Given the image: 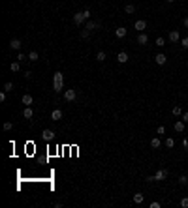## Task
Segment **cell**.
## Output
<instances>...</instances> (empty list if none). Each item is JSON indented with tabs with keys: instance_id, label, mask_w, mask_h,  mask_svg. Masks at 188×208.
Returning a JSON list of instances; mask_svg holds the SVG:
<instances>
[{
	"instance_id": "obj_1",
	"label": "cell",
	"mask_w": 188,
	"mask_h": 208,
	"mask_svg": "<svg viewBox=\"0 0 188 208\" xmlns=\"http://www.w3.org/2000/svg\"><path fill=\"white\" fill-rule=\"evenodd\" d=\"M53 90L57 92V94L64 92V73L62 71H57V73L53 75Z\"/></svg>"
},
{
	"instance_id": "obj_2",
	"label": "cell",
	"mask_w": 188,
	"mask_h": 208,
	"mask_svg": "<svg viewBox=\"0 0 188 208\" xmlns=\"http://www.w3.org/2000/svg\"><path fill=\"white\" fill-rule=\"evenodd\" d=\"M71 21H74V25H75V26H81L83 23L87 21V15H85V11H77V13H74Z\"/></svg>"
},
{
	"instance_id": "obj_3",
	"label": "cell",
	"mask_w": 188,
	"mask_h": 208,
	"mask_svg": "<svg viewBox=\"0 0 188 208\" xmlns=\"http://www.w3.org/2000/svg\"><path fill=\"white\" fill-rule=\"evenodd\" d=\"M64 99H66V101H75V99H77V90L75 88L64 90Z\"/></svg>"
},
{
	"instance_id": "obj_4",
	"label": "cell",
	"mask_w": 188,
	"mask_h": 208,
	"mask_svg": "<svg viewBox=\"0 0 188 208\" xmlns=\"http://www.w3.org/2000/svg\"><path fill=\"white\" fill-rule=\"evenodd\" d=\"M167 39H169L171 43L181 41V34H179V30H169V34H167Z\"/></svg>"
},
{
	"instance_id": "obj_5",
	"label": "cell",
	"mask_w": 188,
	"mask_h": 208,
	"mask_svg": "<svg viewBox=\"0 0 188 208\" xmlns=\"http://www.w3.org/2000/svg\"><path fill=\"white\" fill-rule=\"evenodd\" d=\"M185 127H186V122H185V120H177V122H175L173 124V129L175 131H177V133H182V131H185Z\"/></svg>"
},
{
	"instance_id": "obj_6",
	"label": "cell",
	"mask_w": 188,
	"mask_h": 208,
	"mask_svg": "<svg viewBox=\"0 0 188 208\" xmlns=\"http://www.w3.org/2000/svg\"><path fill=\"white\" fill-rule=\"evenodd\" d=\"M166 178H167V171L166 169H158L156 174H154V180H156V182H162V180H166Z\"/></svg>"
},
{
	"instance_id": "obj_7",
	"label": "cell",
	"mask_w": 188,
	"mask_h": 208,
	"mask_svg": "<svg viewBox=\"0 0 188 208\" xmlns=\"http://www.w3.org/2000/svg\"><path fill=\"white\" fill-rule=\"evenodd\" d=\"M42 139L43 141H53L55 139V131L53 129H43L42 131Z\"/></svg>"
},
{
	"instance_id": "obj_8",
	"label": "cell",
	"mask_w": 188,
	"mask_h": 208,
	"mask_svg": "<svg viewBox=\"0 0 188 208\" xmlns=\"http://www.w3.org/2000/svg\"><path fill=\"white\" fill-rule=\"evenodd\" d=\"M137 43L139 45H147V43H149V36H147L145 32H139L137 34Z\"/></svg>"
},
{
	"instance_id": "obj_9",
	"label": "cell",
	"mask_w": 188,
	"mask_h": 208,
	"mask_svg": "<svg viewBox=\"0 0 188 208\" xmlns=\"http://www.w3.org/2000/svg\"><path fill=\"white\" fill-rule=\"evenodd\" d=\"M154 62H156L158 66H164V64L167 62V56H166V54H164V53H158L156 56H154Z\"/></svg>"
},
{
	"instance_id": "obj_10",
	"label": "cell",
	"mask_w": 188,
	"mask_h": 208,
	"mask_svg": "<svg viewBox=\"0 0 188 208\" xmlns=\"http://www.w3.org/2000/svg\"><path fill=\"white\" fill-rule=\"evenodd\" d=\"M128 60H130V58H128V53H126V51H121V53L117 54V62H119V64H126Z\"/></svg>"
},
{
	"instance_id": "obj_11",
	"label": "cell",
	"mask_w": 188,
	"mask_h": 208,
	"mask_svg": "<svg viewBox=\"0 0 188 208\" xmlns=\"http://www.w3.org/2000/svg\"><path fill=\"white\" fill-rule=\"evenodd\" d=\"M21 101H23V105H25V107H28V105H32V103H34V98H32L30 94H23Z\"/></svg>"
},
{
	"instance_id": "obj_12",
	"label": "cell",
	"mask_w": 188,
	"mask_h": 208,
	"mask_svg": "<svg viewBox=\"0 0 188 208\" xmlns=\"http://www.w3.org/2000/svg\"><path fill=\"white\" fill-rule=\"evenodd\" d=\"M134 28H135V30H139V32H143V30L147 28V21H143V19H139V21H135Z\"/></svg>"
},
{
	"instance_id": "obj_13",
	"label": "cell",
	"mask_w": 188,
	"mask_h": 208,
	"mask_svg": "<svg viewBox=\"0 0 188 208\" xmlns=\"http://www.w3.org/2000/svg\"><path fill=\"white\" fill-rule=\"evenodd\" d=\"M126 34H128V30L124 28V26H119L117 30H115V36H117L119 39H122V38H126Z\"/></svg>"
},
{
	"instance_id": "obj_14",
	"label": "cell",
	"mask_w": 188,
	"mask_h": 208,
	"mask_svg": "<svg viewBox=\"0 0 188 208\" xmlns=\"http://www.w3.org/2000/svg\"><path fill=\"white\" fill-rule=\"evenodd\" d=\"M23 116H25L26 120H30L32 116H34V109H32L30 105H28V107H25V109H23Z\"/></svg>"
},
{
	"instance_id": "obj_15",
	"label": "cell",
	"mask_w": 188,
	"mask_h": 208,
	"mask_svg": "<svg viewBox=\"0 0 188 208\" xmlns=\"http://www.w3.org/2000/svg\"><path fill=\"white\" fill-rule=\"evenodd\" d=\"M62 116H64V113H62L60 109H55L53 113H51V120H55V122H57V120H60Z\"/></svg>"
},
{
	"instance_id": "obj_16",
	"label": "cell",
	"mask_w": 188,
	"mask_h": 208,
	"mask_svg": "<svg viewBox=\"0 0 188 208\" xmlns=\"http://www.w3.org/2000/svg\"><path fill=\"white\" fill-rule=\"evenodd\" d=\"M10 47H11V49H13V51H19V49H21V39L13 38V39H11V41H10Z\"/></svg>"
},
{
	"instance_id": "obj_17",
	"label": "cell",
	"mask_w": 188,
	"mask_h": 208,
	"mask_svg": "<svg viewBox=\"0 0 188 208\" xmlns=\"http://www.w3.org/2000/svg\"><path fill=\"white\" fill-rule=\"evenodd\" d=\"M98 26H100V23H98V21H87L85 28H87V30H94V28H98Z\"/></svg>"
},
{
	"instance_id": "obj_18",
	"label": "cell",
	"mask_w": 188,
	"mask_h": 208,
	"mask_svg": "<svg viewBox=\"0 0 188 208\" xmlns=\"http://www.w3.org/2000/svg\"><path fill=\"white\" fill-rule=\"evenodd\" d=\"M10 70L13 71V73H17V71L21 70V62H19V60H15V62H11V64H10Z\"/></svg>"
},
{
	"instance_id": "obj_19",
	"label": "cell",
	"mask_w": 188,
	"mask_h": 208,
	"mask_svg": "<svg viewBox=\"0 0 188 208\" xmlns=\"http://www.w3.org/2000/svg\"><path fill=\"white\" fill-rule=\"evenodd\" d=\"M160 146H162V141H160L158 137L151 139V148H160Z\"/></svg>"
},
{
	"instance_id": "obj_20",
	"label": "cell",
	"mask_w": 188,
	"mask_h": 208,
	"mask_svg": "<svg viewBox=\"0 0 188 208\" xmlns=\"http://www.w3.org/2000/svg\"><path fill=\"white\" fill-rule=\"evenodd\" d=\"M143 201H145V197H143V193H135V195H134V202H135V205H141Z\"/></svg>"
},
{
	"instance_id": "obj_21",
	"label": "cell",
	"mask_w": 188,
	"mask_h": 208,
	"mask_svg": "<svg viewBox=\"0 0 188 208\" xmlns=\"http://www.w3.org/2000/svg\"><path fill=\"white\" fill-rule=\"evenodd\" d=\"M171 113H173V114H175V116H177V118H179V116H182V109H181V107H179V105H175L173 109H171Z\"/></svg>"
},
{
	"instance_id": "obj_22",
	"label": "cell",
	"mask_w": 188,
	"mask_h": 208,
	"mask_svg": "<svg viewBox=\"0 0 188 208\" xmlns=\"http://www.w3.org/2000/svg\"><path fill=\"white\" fill-rule=\"evenodd\" d=\"M38 58H40V54L36 53V51H30V53H28V60H30V62H36Z\"/></svg>"
},
{
	"instance_id": "obj_23",
	"label": "cell",
	"mask_w": 188,
	"mask_h": 208,
	"mask_svg": "<svg viewBox=\"0 0 188 208\" xmlns=\"http://www.w3.org/2000/svg\"><path fill=\"white\" fill-rule=\"evenodd\" d=\"M124 11H126V13H134V11H135V6H134V4H126V6H124Z\"/></svg>"
},
{
	"instance_id": "obj_24",
	"label": "cell",
	"mask_w": 188,
	"mask_h": 208,
	"mask_svg": "<svg viewBox=\"0 0 188 208\" xmlns=\"http://www.w3.org/2000/svg\"><path fill=\"white\" fill-rule=\"evenodd\" d=\"M105 58H107V54L103 53V51H100V53L96 54V60H98V62H103V60H105Z\"/></svg>"
},
{
	"instance_id": "obj_25",
	"label": "cell",
	"mask_w": 188,
	"mask_h": 208,
	"mask_svg": "<svg viewBox=\"0 0 188 208\" xmlns=\"http://www.w3.org/2000/svg\"><path fill=\"white\" fill-rule=\"evenodd\" d=\"M164 145H166V148H173V146H175V141H173V139H166V143H164Z\"/></svg>"
},
{
	"instance_id": "obj_26",
	"label": "cell",
	"mask_w": 188,
	"mask_h": 208,
	"mask_svg": "<svg viewBox=\"0 0 188 208\" xmlns=\"http://www.w3.org/2000/svg\"><path fill=\"white\" fill-rule=\"evenodd\" d=\"M179 184H181V186H186V184H188V176H186V174L179 176Z\"/></svg>"
},
{
	"instance_id": "obj_27",
	"label": "cell",
	"mask_w": 188,
	"mask_h": 208,
	"mask_svg": "<svg viewBox=\"0 0 188 208\" xmlns=\"http://www.w3.org/2000/svg\"><path fill=\"white\" fill-rule=\"evenodd\" d=\"M181 47H182V49H188V36L181 39Z\"/></svg>"
},
{
	"instance_id": "obj_28",
	"label": "cell",
	"mask_w": 188,
	"mask_h": 208,
	"mask_svg": "<svg viewBox=\"0 0 188 208\" xmlns=\"http://www.w3.org/2000/svg\"><path fill=\"white\" fill-rule=\"evenodd\" d=\"M4 90H6V92H11V90H13V83H6V85H4Z\"/></svg>"
},
{
	"instance_id": "obj_29",
	"label": "cell",
	"mask_w": 188,
	"mask_h": 208,
	"mask_svg": "<svg viewBox=\"0 0 188 208\" xmlns=\"http://www.w3.org/2000/svg\"><path fill=\"white\" fill-rule=\"evenodd\" d=\"M17 60H19V62H26V54L25 53H19L17 54Z\"/></svg>"
},
{
	"instance_id": "obj_30",
	"label": "cell",
	"mask_w": 188,
	"mask_h": 208,
	"mask_svg": "<svg viewBox=\"0 0 188 208\" xmlns=\"http://www.w3.org/2000/svg\"><path fill=\"white\" fill-rule=\"evenodd\" d=\"M156 133H158V135H166V127H164V126H158V127H156Z\"/></svg>"
},
{
	"instance_id": "obj_31",
	"label": "cell",
	"mask_w": 188,
	"mask_h": 208,
	"mask_svg": "<svg viewBox=\"0 0 188 208\" xmlns=\"http://www.w3.org/2000/svg\"><path fill=\"white\" fill-rule=\"evenodd\" d=\"M156 45L158 47H164V45H166V39H164V38H156Z\"/></svg>"
},
{
	"instance_id": "obj_32",
	"label": "cell",
	"mask_w": 188,
	"mask_h": 208,
	"mask_svg": "<svg viewBox=\"0 0 188 208\" xmlns=\"http://www.w3.org/2000/svg\"><path fill=\"white\" fill-rule=\"evenodd\" d=\"M89 36H90V30H87V28L81 30V38H89Z\"/></svg>"
},
{
	"instance_id": "obj_33",
	"label": "cell",
	"mask_w": 188,
	"mask_h": 208,
	"mask_svg": "<svg viewBox=\"0 0 188 208\" xmlns=\"http://www.w3.org/2000/svg\"><path fill=\"white\" fill-rule=\"evenodd\" d=\"M11 127H13V122H6V124H4V129H6V131H10Z\"/></svg>"
},
{
	"instance_id": "obj_34",
	"label": "cell",
	"mask_w": 188,
	"mask_h": 208,
	"mask_svg": "<svg viewBox=\"0 0 188 208\" xmlns=\"http://www.w3.org/2000/svg\"><path fill=\"white\" fill-rule=\"evenodd\" d=\"M181 206H182V208H188V197L181 199Z\"/></svg>"
},
{
	"instance_id": "obj_35",
	"label": "cell",
	"mask_w": 188,
	"mask_h": 208,
	"mask_svg": "<svg viewBox=\"0 0 188 208\" xmlns=\"http://www.w3.org/2000/svg\"><path fill=\"white\" fill-rule=\"evenodd\" d=\"M4 101H6V90L0 92V103H4Z\"/></svg>"
},
{
	"instance_id": "obj_36",
	"label": "cell",
	"mask_w": 188,
	"mask_h": 208,
	"mask_svg": "<svg viewBox=\"0 0 188 208\" xmlns=\"http://www.w3.org/2000/svg\"><path fill=\"white\" fill-rule=\"evenodd\" d=\"M182 120L188 124V111H185V113H182Z\"/></svg>"
},
{
	"instance_id": "obj_37",
	"label": "cell",
	"mask_w": 188,
	"mask_h": 208,
	"mask_svg": "<svg viewBox=\"0 0 188 208\" xmlns=\"http://www.w3.org/2000/svg\"><path fill=\"white\" fill-rule=\"evenodd\" d=\"M182 148H185V150L188 148V139H182Z\"/></svg>"
},
{
	"instance_id": "obj_38",
	"label": "cell",
	"mask_w": 188,
	"mask_h": 208,
	"mask_svg": "<svg viewBox=\"0 0 188 208\" xmlns=\"http://www.w3.org/2000/svg\"><path fill=\"white\" fill-rule=\"evenodd\" d=\"M151 208H160V202H156V201L151 202Z\"/></svg>"
},
{
	"instance_id": "obj_39",
	"label": "cell",
	"mask_w": 188,
	"mask_h": 208,
	"mask_svg": "<svg viewBox=\"0 0 188 208\" xmlns=\"http://www.w3.org/2000/svg\"><path fill=\"white\" fill-rule=\"evenodd\" d=\"M182 23H185V26H186V28H188V15H186V17H185V21H182Z\"/></svg>"
},
{
	"instance_id": "obj_40",
	"label": "cell",
	"mask_w": 188,
	"mask_h": 208,
	"mask_svg": "<svg viewBox=\"0 0 188 208\" xmlns=\"http://www.w3.org/2000/svg\"><path fill=\"white\" fill-rule=\"evenodd\" d=\"M166 2H175V0H166Z\"/></svg>"
},
{
	"instance_id": "obj_41",
	"label": "cell",
	"mask_w": 188,
	"mask_h": 208,
	"mask_svg": "<svg viewBox=\"0 0 188 208\" xmlns=\"http://www.w3.org/2000/svg\"><path fill=\"white\" fill-rule=\"evenodd\" d=\"M186 66H188V60H186Z\"/></svg>"
}]
</instances>
